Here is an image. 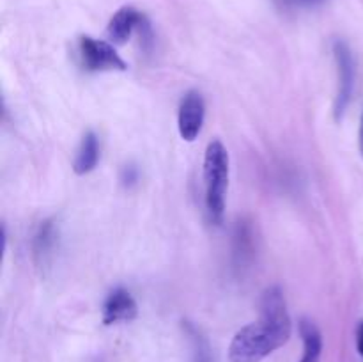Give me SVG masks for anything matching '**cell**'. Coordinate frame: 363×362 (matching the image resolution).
I'll use <instances>...</instances> for the list:
<instances>
[{
    "label": "cell",
    "mask_w": 363,
    "mask_h": 362,
    "mask_svg": "<svg viewBox=\"0 0 363 362\" xmlns=\"http://www.w3.org/2000/svg\"><path fill=\"white\" fill-rule=\"evenodd\" d=\"M293 325L280 287L262 293L261 318L236 332L229 346L230 362H261L289 341Z\"/></svg>",
    "instance_id": "cell-1"
},
{
    "label": "cell",
    "mask_w": 363,
    "mask_h": 362,
    "mask_svg": "<svg viewBox=\"0 0 363 362\" xmlns=\"http://www.w3.org/2000/svg\"><path fill=\"white\" fill-rule=\"evenodd\" d=\"M229 153L220 141H211L204 153V201L209 219L220 224L225 213V197L229 188Z\"/></svg>",
    "instance_id": "cell-2"
},
{
    "label": "cell",
    "mask_w": 363,
    "mask_h": 362,
    "mask_svg": "<svg viewBox=\"0 0 363 362\" xmlns=\"http://www.w3.org/2000/svg\"><path fill=\"white\" fill-rule=\"evenodd\" d=\"M78 59L87 71H126L128 64L117 53L113 45L94 39L91 35H82L78 39Z\"/></svg>",
    "instance_id": "cell-3"
},
{
    "label": "cell",
    "mask_w": 363,
    "mask_h": 362,
    "mask_svg": "<svg viewBox=\"0 0 363 362\" xmlns=\"http://www.w3.org/2000/svg\"><path fill=\"white\" fill-rule=\"evenodd\" d=\"M333 55H335L337 73H339V89H337L335 98V117L340 119L344 116V112H346L347 105H350L351 96H353L357 70H354L353 52L340 39L333 43Z\"/></svg>",
    "instance_id": "cell-4"
},
{
    "label": "cell",
    "mask_w": 363,
    "mask_h": 362,
    "mask_svg": "<svg viewBox=\"0 0 363 362\" xmlns=\"http://www.w3.org/2000/svg\"><path fill=\"white\" fill-rule=\"evenodd\" d=\"M206 117V103L201 92L190 91L181 99L177 112V128L183 141L194 142L201 135Z\"/></svg>",
    "instance_id": "cell-5"
},
{
    "label": "cell",
    "mask_w": 363,
    "mask_h": 362,
    "mask_svg": "<svg viewBox=\"0 0 363 362\" xmlns=\"http://www.w3.org/2000/svg\"><path fill=\"white\" fill-rule=\"evenodd\" d=\"M149 28L147 20H145L144 14L138 13L135 7L126 6L121 7L108 21V27H106V34L108 39L116 45H124L128 39L133 35L135 31H145Z\"/></svg>",
    "instance_id": "cell-6"
},
{
    "label": "cell",
    "mask_w": 363,
    "mask_h": 362,
    "mask_svg": "<svg viewBox=\"0 0 363 362\" xmlns=\"http://www.w3.org/2000/svg\"><path fill=\"white\" fill-rule=\"evenodd\" d=\"M138 314V307L135 298L131 297L130 291L117 287L106 297L103 304V323L105 325H113L121 322H133Z\"/></svg>",
    "instance_id": "cell-7"
},
{
    "label": "cell",
    "mask_w": 363,
    "mask_h": 362,
    "mask_svg": "<svg viewBox=\"0 0 363 362\" xmlns=\"http://www.w3.org/2000/svg\"><path fill=\"white\" fill-rule=\"evenodd\" d=\"M99 160V141L96 137V133L89 131L84 135L80 142V148H78L77 156H74L73 169L78 176H85V174L92 172L98 165Z\"/></svg>",
    "instance_id": "cell-8"
},
{
    "label": "cell",
    "mask_w": 363,
    "mask_h": 362,
    "mask_svg": "<svg viewBox=\"0 0 363 362\" xmlns=\"http://www.w3.org/2000/svg\"><path fill=\"white\" fill-rule=\"evenodd\" d=\"M300 334L303 339V357L300 362H319L323 353V336L318 327L308 319H301Z\"/></svg>",
    "instance_id": "cell-9"
},
{
    "label": "cell",
    "mask_w": 363,
    "mask_h": 362,
    "mask_svg": "<svg viewBox=\"0 0 363 362\" xmlns=\"http://www.w3.org/2000/svg\"><path fill=\"white\" fill-rule=\"evenodd\" d=\"M57 243V229L55 224L52 220H46L39 226L38 233H35L34 238V252L35 258L39 259V263H46V259L52 256L53 248H55Z\"/></svg>",
    "instance_id": "cell-10"
},
{
    "label": "cell",
    "mask_w": 363,
    "mask_h": 362,
    "mask_svg": "<svg viewBox=\"0 0 363 362\" xmlns=\"http://www.w3.org/2000/svg\"><path fill=\"white\" fill-rule=\"evenodd\" d=\"M323 2H326V0H287V4H291L294 7H314Z\"/></svg>",
    "instance_id": "cell-11"
},
{
    "label": "cell",
    "mask_w": 363,
    "mask_h": 362,
    "mask_svg": "<svg viewBox=\"0 0 363 362\" xmlns=\"http://www.w3.org/2000/svg\"><path fill=\"white\" fill-rule=\"evenodd\" d=\"M357 348L363 357V323H360V327H358L357 330Z\"/></svg>",
    "instance_id": "cell-12"
},
{
    "label": "cell",
    "mask_w": 363,
    "mask_h": 362,
    "mask_svg": "<svg viewBox=\"0 0 363 362\" xmlns=\"http://www.w3.org/2000/svg\"><path fill=\"white\" fill-rule=\"evenodd\" d=\"M360 151L363 155V114H362V123H360Z\"/></svg>",
    "instance_id": "cell-13"
}]
</instances>
